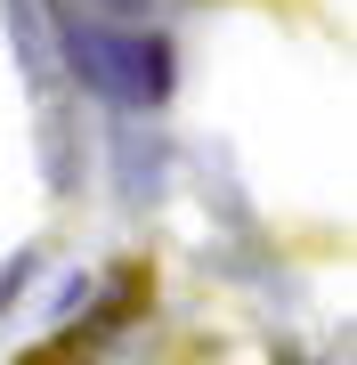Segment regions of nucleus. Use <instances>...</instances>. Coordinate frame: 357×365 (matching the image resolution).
<instances>
[{
    "label": "nucleus",
    "mask_w": 357,
    "mask_h": 365,
    "mask_svg": "<svg viewBox=\"0 0 357 365\" xmlns=\"http://www.w3.org/2000/svg\"><path fill=\"white\" fill-rule=\"evenodd\" d=\"M66 66L90 81L106 106H162L171 98V49L146 33H114V25H57Z\"/></svg>",
    "instance_id": "1"
},
{
    "label": "nucleus",
    "mask_w": 357,
    "mask_h": 365,
    "mask_svg": "<svg viewBox=\"0 0 357 365\" xmlns=\"http://www.w3.org/2000/svg\"><path fill=\"white\" fill-rule=\"evenodd\" d=\"M33 284V252H16V260H0V309H9L16 292Z\"/></svg>",
    "instance_id": "2"
},
{
    "label": "nucleus",
    "mask_w": 357,
    "mask_h": 365,
    "mask_svg": "<svg viewBox=\"0 0 357 365\" xmlns=\"http://www.w3.org/2000/svg\"><path fill=\"white\" fill-rule=\"evenodd\" d=\"M106 9H122V16H146V9H155V0H106Z\"/></svg>",
    "instance_id": "3"
}]
</instances>
